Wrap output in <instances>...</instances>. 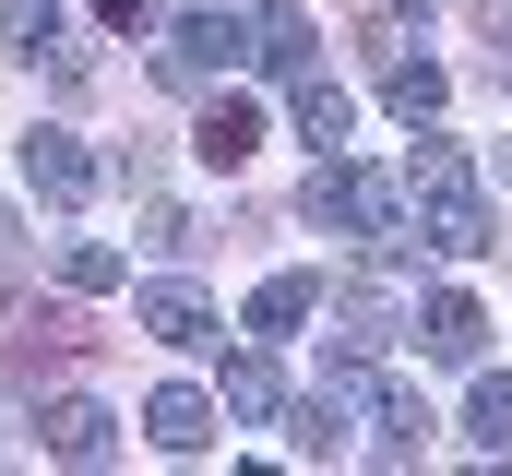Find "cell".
I'll return each mask as SVG.
<instances>
[{"label": "cell", "instance_id": "30bf717a", "mask_svg": "<svg viewBox=\"0 0 512 476\" xmlns=\"http://www.w3.org/2000/svg\"><path fill=\"white\" fill-rule=\"evenodd\" d=\"M215 417H227V405H215V393H191V381H167V393L143 405V429H155V453H203V441H215Z\"/></svg>", "mask_w": 512, "mask_h": 476}, {"label": "cell", "instance_id": "6da1fadb", "mask_svg": "<svg viewBox=\"0 0 512 476\" xmlns=\"http://www.w3.org/2000/svg\"><path fill=\"white\" fill-rule=\"evenodd\" d=\"M405 227L417 250H441V262H477V250H501V215H489V191H477V167H465V143L453 131H405Z\"/></svg>", "mask_w": 512, "mask_h": 476}, {"label": "cell", "instance_id": "d6986e66", "mask_svg": "<svg viewBox=\"0 0 512 476\" xmlns=\"http://www.w3.org/2000/svg\"><path fill=\"white\" fill-rule=\"evenodd\" d=\"M417 441H429V405H417V393H382V441H370V453H382V465H417Z\"/></svg>", "mask_w": 512, "mask_h": 476}, {"label": "cell", "instance_id": "4fadbf2b", "mask_svg": "<svg viewBox=\"0 0 512 476\" xmlns=\"http://www.w3.org/2000/svg\"><path fill=\"white\" fill-rule=\"evenodd\" d=\"M334 322H346V334H334V357H382L393 334H405V322H393V298H382V286H346V298H334Z\"/></svg>", "mask_w": 512, "mask_h": 476}, {"label": "cell", "instance_id": "8fae6325", "mask_svg": "<svg viewBox=\"0 0 512 476\" xmlns=\"http://www.w3.org/2000/svg\"><path fill=\"white\" fill-rule=\"evenodd\" d=\"M310 310H322V274H262L251 286V346H286Z\"/></svg>", "mask_w": 512, "mask_h": 476}, {"label": "cell", "instance_id": "5bb4252c", "mask_svg": "<svg viewBox=\"0 0 512 476\" xmlns=\"http://www.w3.org/2000/svg\"><path fill=\"white\" fill-rule=\"evenodd\" d=\"M227 417H286V381H274V346H251V357H227Z\"/></svg>", "mask_w": 512, "mask_h": 476}, {"label": "cell", "instance_id": "ba28073f", "mask_svg": "<svg viewBox=\"0 0 512 476\" xmlns=\"http://www.w3.org/2000/svg\"><path fill=\"white\" fill-rule=\"evenodd\" d=\"M191 155H203L215 179H239V167L262 155V108H251V96H215V108L191 119Z\"/></svg>", "mask_w": 512, "mask_h": 476}, {"label": "cell", "instance_id": "9a60e30c", "mask_svg": "<svg viewBox=\"0 0 512 476\" xmlns=\"http://www.w3.org/2000/svg\"><path fill=\"white\" fill-rule=\"evenodd\" d=\"M286 441H298V453H310V465H334V453H346V393H334V381H322V393H310V405H286Z\"/></svg>", "mask_w": 512, "mask_h": 476}, {"label": "cell", "instance_id": "277c9868", "mask_svg": "<svg viewBox=\"0 0 512 476\" xmlns=\"http://www.w3.org/2000/svg\"><path fill=\"white\" fill-rule=\"evenodd\" d=\"M227 60H251V24H239L227 0H191V12H179V36L155 48V84H179V96H191V84H215Z\"/></svg>", "mask_w": 512, "mask_h": 476}, {"label": "cell", "instance_id": "9c48e42d", "mask_svg": "<svg viewBox=\"0 0 512 476\" xmlns=\"http://www.w3.org/2000/svg\"><path fill=\"white\" fill-rule=\"evenodd\" d=\"M131 322H143L155 346H215V310H203L179 274H167V286H143V298H131Z\"/></svg>", "mask_w": 512, "mask_h": 476}, {"label": "cell", "instance_id": "7c38bea8", "mask_svg": "<svg viewBox=\"0 0 512 476\" xmlns=\"http://www.w3.org/2000/svg\"><path fill=\"white\" fill-rule=\"evenodd\" d=\"M251 60L286 72V84L310 72V12H298V0H262V12H251Z\"/></svg>", "mask_w": 512, "mask_h": 476}, {"label": "cell", "instance_id": "52a82bcc", "mask_svg": "<svg viewBox=\"0 0 512 476\" xmlns=\"http://www.w3.org/2000/svg\"><path fill=\"white\" fill-rule=\"evenodd\" d=\"M417 357H441V369H477V357H489V310H477L465 286H441V298L417 310Z\"/></svg>", "mask_w": 512, "mask_h": 476}, {"label": "cell", "instance_id": "e0dca14e", "mask_svg": "<svg viewBox=\"0 0 512 476\" xmlns=\"http://www.w3.org/2000/svg\"><path fill=\"white\" fill-rule=\"evenodd\" d=\"M382 96H393V119L417 131V119H441V96H453V84H441L429 60H393V72H382Z\"/></svg>", "mask_w": 512, "mask_h": 476}, {"label": "cell", "instance_id": "5b68a950", "mask_svg": "<svg viewBox=\"0 0 512 476\" xmlns=\"http://www.w3.org/2000/svg\"><path fill=\"white\" fill-rule=\"evenodd\" d=\"M12 155H24V191H36V203H60V215H72V203L96 191V155H84V143L60 131V119H48V131H24Z\"/></svg>", "mask_w": 512, "mask_h": 476}, {"label": "cell", "instance_id": "2e32d148", "mask_svg": "<svg viewBox=\"0 0 512 476\" xmlns=\"http://www.w3.org/2000/svg\"><path fill=\"white\" fill-rule=\"evenodd\" d=\"M286 119H298V131H310V143H346V84H322V72H298V84H286Z\"/></svg>", "mask_w": 512, "mask_h": 476}, {"label": "cell", "instance_id": "ffe728a7", "mask_svg": "<svg viewBox=\"0 0 512 476\" xmlns=\"http://www.w3.org/2000/svg\"><path fill=\"white\" fill-rule=\"evenodd\" d=\"M465 441H477V453H512V381H477V405H465Z\"/></svg>", "mask_w": 512, "mask_h": 476}, {"label": "cell", "instance_id": "603a6c76", "mask_svg": "<svg viewBox=\"0 0 512 476\" xmlns=\"http://www.w3.org/2000/svg\"><path fill=\"white\" fill-rule=\"evenodd\" d=\"M96 24H108V36H143V24H155V0H96Z\"/></svg>", "mask_w": 512, "mask_h": 476}, {"label": "cell", "instance_id": "7a4b0ae2", "mask_svg": "<svg viewBox=\"0 0 512 476\" xmlns=\"http://www.w3.org/2000/svg\"><path fill=\"white\" fill-rule=\"evenodd\" d=\"M298 215H310V227H334V238H370L382 262H417V227L393 215V179H370V167H346V155H322V167H310Z\"/></svg>", "mask_w": 512, "mask_h": 476}, {"label": "cell", "instance_id": "3957f363", "mask_svg": "<svg viewBox=\"0 0 512 476\" xmlns=\"http://www.w3.org/2000/svg\"><path fill=\"white\" fill-rule=\"evenodd\" d=\"M84 346H96V334H84L60 298H24V286H0V381H12V393L60 381V369H72Z\"/></svg>", "mask_w": 512, "mask_h": 476}, {"label": "cell", "instance_id": "44dd1931", "mask_svg": "<svg viewBox=\"0 0 512 476\" xmlns=\"http://www.w3.org/2000/svg\"><path fill=\"white\" fill-rule=\"evenodd\" d=\"M0 36H12V60H36L60 36V0H0Z\"/></svg>", "mask_w": 512, "mask_h": 476}, {"label": "cell", "instance_id": "8992f818", "mask_svg": "<svg viewBox=\"0 0 512 476\" xmlns=\"http://www.w3.org/2000/svg\"><path fill=\"white\" fill-rule=\"evenodd\" d=\"M36 441H48L60 465H108V453H120V417L84 405V393H48V405H36Z\"/></svg>", "mask_w": 512, "mask_h": 476}, {"label": "cell", "instance_id": "ac0fdd59", "mask_svg": "<svg viewBox=\"0 0 512 476\" xmlns=\"http://www.w3.org/2000/svg\"><path fill=\"white\" fill-rule=\"evenodd\" d=\"M120 274H131V262L108 250V238H72V250H60V286H72V298H108Z\"/></svg>", "mask_w": 512, "mask_h": 476}, {"label": "cell", "instance_id": "7402d4cb", "mask_svg": "<svg viewBox=\"0 0 512 476\" xmlns=\"http://www.w3.org/2000/svg\"><path fill=\"white\" fill-rule=\"evenodd\" d=\"M155 250H167V262H191V250H203V227H191L179 203H155Z\"/></svg>", "mask_w": 512, "mask_h": 476}]
</instances>
